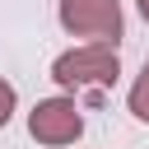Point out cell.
<instances>
[{
    "label": "cell",
    "instance_id": "3",
    "mask_svg": "<svg viewBox=\"0 0 149 149\" xmlns=\"http://www.w3.org/2000/svg\"><path fill=\"white\" fill-rule=\"evenodd\" d=\"M28 135L37 144H51V149H65L84 135V116L74 107V98H42L33 112H28Z\"/></svg>",
    "mask_w": 149,
    "mask_h": 149
},
{
    "label": "cell",
    "instance_id": "1",
    "mask_svg": "<svg viewBox=\"0 0 149 149\" xmlns=\"http://www.w3.org/2000/svg\"><path fill=\"white\" fill-rule=\"evenodd\" d=\"M116 74H121V61L112 42H79L51 61V79L61 88H112Z\"/></svg>",
    "mask_w": 149,
    "mask_h": 149
},
{
    "label": "cell",
    "instance_id": "4",
    "mask_svg": "<svg viewBox=\"0 0 149 149\" xmlns=\"http://www.w3.org/2000/svg\"><path fill=\"white\" fill-rule=\"evenodd\" d=\"M126 107H130L135 121L149 126V56H144V65H140V74H135V84H130V93H126Z\"/></svg>",
    "mask_w": 149,
    "mask_h": 149
},
{
    "label": "cell",
    "instance_id": "6",
    "mask_svg": "<svg viewBox=\"0 0 149 149\" xmlns=\"http://www.w3.org/2000/svg\"><path fill=\"white\" fill-rule=\"evenodd\" d=\"M135 9H140V19L149 23V0H135Z\"/></svg>",
    "mask_w": 149,
    "mask_h": 149
},
{
    "label": "cell",
    "instance_id": "5",
    "mask_svg": "<svg viewBox=\"0 0 149 149\" xmlns=\"http://www.w3.org/2000/svg\"><path fill=\"white\" fill-rule=\"evenodd\" d=\"M14 107H19V93H14V84H9V79H0V130L9 126Z\"/></svg>",
    "mask_w": 149,
    "mask_h": 149
},
{
    "label": "cell",
    "instance_id": "2",
    "mask_svg": "<svg viewBox=\"0 0 149 149\" xmlns=\"http://www.w3.org/2000/svg\"><path fill=\"white\" fill-rule=\"evenodd\" d=\"M56 19L70 37H88V42H121L126 19H121V0H61Z\"/></svg>",
    "mask_w": 149,
    "mask_h": 149
}]
</instances>
